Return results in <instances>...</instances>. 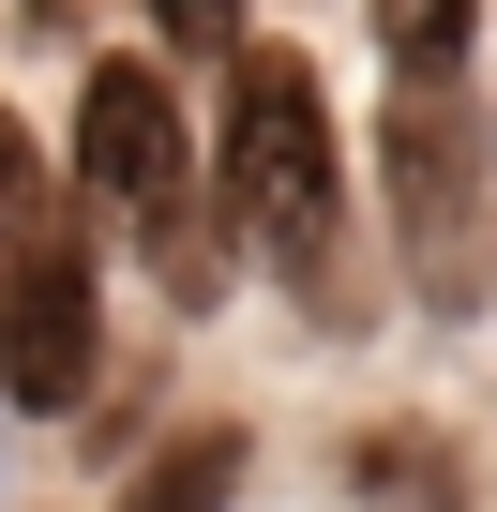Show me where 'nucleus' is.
Listing matches in <instances>:
<instances>
[{"instance_id": "f257e3e1", "label": "nucleus", "mask_w": 497, "mask_h": 512, "mask_svg": "<svg viewBox=\"0 0 497 512\" xmlns=\"http://www.w3.org/2000/svg\"><path fill=\"white\" fill-rule=\"evenodd\" d=\"M377 181H392L407 302H422L437 332H467V317L497 302V121H482V91H392Z\"/></svg>"}, {"instance_id": "f03ea898", "label": "nucleus", "mask_w": 497, "mask_h": 512, "mask_svg": "<svg viewBox=\"0 0 497 512\" xmlns=\"http://www.w3.org/2000/svg\"><path fill=\"white\" fill-rule=\"evenodd\" d=\"M211 166H226L241 241L317 287V272H332V211H347V151H332V91H317L287 46H241V61H226V136H211Z\"/></svg>"}, {"instance_id": "7ed1b4c3", "label": "nucleus", "mask_w": 497, "mask_h": 512, "mask_svg": "<svg viewBox=\"0 0 497 512\" xmlns=\"http://www.w3.org/2000/svg\"><path fill=\"white\" fill-rule=\"evenodd\" d=\"M76 181L136 226L166 302H211V196H196V136H181V106H166L151 61H91V91H76Z\"/></svg>"}, {"instance_id": "20e7f679", "label": "nucleus", "mask_w": 497, "mask_h": 512, "mask_svg": "<svg viewBox=\"0 0 497 512\" xmlns=\"http://www.w3.org/2000/svg\"><path fill=\"white\" fill-rule=\"evenodd\" d=\"M106 362V287H91V226H46L31 241V272L0 287V407H31L61 422Z\"/></svg>"}, {"instance_id": "39448f33", "label": "nucleus", "mask_w": 497, "mask_h": 512, "mask_svg": "<svg viewBox=\"0 0 497 512\" xmlns=\"http://www.w3.org/2000/svg\"><path fill=\"white\" fill-rule=\"evenodd\" d=\"M377 46H392V91H467L482 0H377Z\"/></svg>"}, {"instance_id": "423d86ee", "label": "nucleus", "mask_w": 497, "mask_h": 512, "mask_svg": "<svg viewBox=\"0 0 497 512\" xmlns=\"http://www.w3.org/2000/svg\"><path fill=\"white\" fill-rule=\"evenodd\" d=\"M226 497H241V422H196L121 482V512H226Z\"/></svg>"}, {"instance_id": "0eeeda50", "label": "nucleus", "mask_w": 497, "mask_h": 512, "mask_svg": "<svg viewBox=\"0 0 497 512\" xmlns=\"http://www.w3.org/2000/svg\"><path fill=\"white\" fill-rule=\"evenodd\" d=\"M31 241H46V151H31L16 106H0V287L31 272Z\"/></svg>"}, {"instance_id": "6e6552de", "label": "nucleus", "mask_w": 497, "mask_h": 512, "mask_svg": "<svg viewBox=\"0 0 497 512\" xmlns=\"http://www.w3.org/2000/svg\"><path fill=\"white\" fill-rule=\"evenodd\" d=\"M362 497H377V512H452V467L422 452V422H392V437L362 452Z\"/></svg>"}, {"instance_id": "1a4fd4ad", "label": "nucleus", "mask_w": 497, "mask_h": 512, "mask_svg": "<svg viewBox=\"0 0 497 512\" xmlns=\"http://www.w3.org/2000/svg\"><path fill=\"white\" fill-rule=\"evenodd\" d=\"M166 46H241V0H151Z\"/></svg>"}]
</instances>
